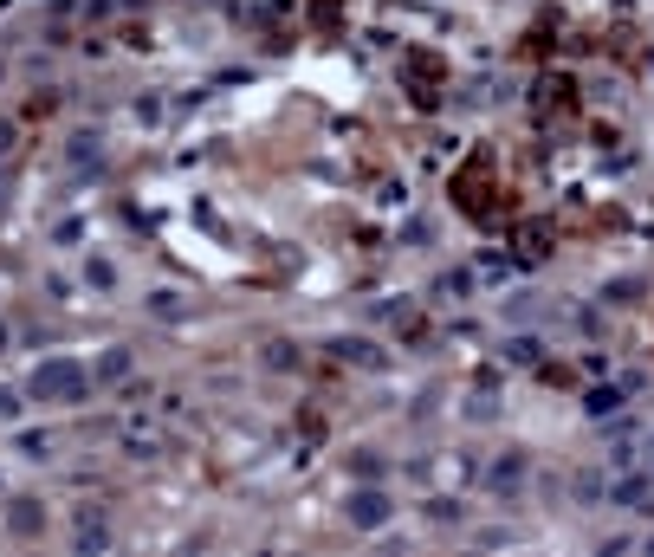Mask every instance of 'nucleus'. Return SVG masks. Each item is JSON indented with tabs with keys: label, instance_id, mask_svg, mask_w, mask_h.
<instances>
[{
	"label": "nucleus",
	"instance_id": "7",
	"mask_svg": "<svg viewBox=\"0 0 654 557\" xmlns=\"http://www.w3.org/2000/svg\"><path fill=\"white\" fill-rule=\"evenodd\" d=\"M473 292H480V279H473V266H447V273L434 279V305H467Z\"/></svg>",
	"mask_w": 654,
	"mask_h": 557
},
{
	"label": "nucleus",
	"instance_id": "8",
	"mask_svg": "<svg viewBox=\"0 0 654 557\" xmlns=\"http://www.w3.org/2000/svg\"><path fill=\"white\" fill-rule=\"evenodd\" d=\"M72 538H78V545H91V551H104V545H111V519H104V512H91V506H78Z\"/></svg>",
	"mask_w": 654,
	"mask_h": 557
},
{
	"label": "nucleus",
	"instance_id": "1",
	"mask_svg": "<svg viewBox=\"0 0 654 557\" xmlns=\"http://www.w3.org/2000/svg\"><path fill=\"white\" fill-rule=\"evenodd\" d=\"M26 396L46 402V409H65V402L91 396V376H85V363H72V357H46V363H33V376H26Z\"/></svg>",
	"mask_w": 654,
	"mask_h": 557
},
{
	"label": "nucleus",
	"instance_id": "15",
	"mask_svg": "<svg viewBox=\"0 0 654 557\" xmlns=\"http://www.w3.org/2000/svg\"><path fill=\"white\" fill-rule=\"evenodd\" d=\"M506 357L512 363H531V357H538V344H531V337H506Z\"/></svg>",
	"mask_w": 654,
	"mask_h": 557
},
{
	"label": "nucleus",
	"instance_id": "13",
	"mask_svg": "<svg viewBox=\"0 0 654 557\" xmlns=\"http://www.w3.org/2000/svg\"><path fill=\"white\" fill-rule=\"evenodd\" d=\"M428 519L434 525H460V519H467V506H460V499H428Z\"/></svg>",
	"mask_w": 654,
	"mask_h": 557
},
{
	"label": "nucleus",
	"instance_id": "19",
	"mask_svg": "<svg viewBox=\"0 0 654 557\" xmlns=\"http://www.w3.org/2000/svg\"><path fill=\"white\" fill-rule=\"evenodd\" d=\"M0 350H7V324H0Z\"/></svg>",
	"mask_w": 654,
	"mask_h": 557
},
{
	"label": "nucleus",
	"instance_id": "10",
	"mask_svg": "<svg viewBox=\"0 0 654 557\" xmlns=\"http://www.w3.org/2000/svg\"><path fill=\"white\" fill-rule=\"evenodd\" d=\"M143 311H149V318H162V324L188 318V305H182V298H175V292H149V298H143Z\"/></svg>",
	"mask_w": 654,
	"mask_h": 557
},
{
	"label": "nucleus",
	"instance_id": "9",
	"mask_svg": "<svg viewBox=\"0 0 654 557\" xmlns=\"http://www.w3.org/2000/svg\"><path fill=\"white\" fill-rule=\"evenodd\" d=\"M85 285L98 298H111L117 292V260H104V253H85Z\"/></svg>",
	"mask_w": 654,
	"mask_h": 557
},
{
	"label": "nucleus",
	"instance_id": "2",
	"mask_svg": "<svg viewBox=\"0 0 654 557\" xmlns=\"http://www.w3.org/2000/svg\"><path fill=\"white\" fill-rule=\"evenodd\" d=\"M344 525H350V532H363V538L389 532V525H395V493L383 480H350L344 486Z\"/></svg>",
	"mask_w": 654,
	"mask_h": 557
},
{
	"label": "nucleus",
	"instance_id": "18",
	"mask_svg": "<svg viewBox=\"0 0 654 557\" xmlns=\"http://www.w3.org/2000/svg\"><path fill=\"white\" fill-rule=\"evenodd\" d=\"M648 473H654V434H648Z\"/></svg>",
	"mask_w": 654,
	"mask_h": 557
},
{
	"label": "nucleus",
	"instance_id": "17",
	"mask_svg": "<svg viewBox=\"0 0 654 557\" xmlns=\"http://www.w3.org/2000/svg\"><path fill=\"white\" fill-rule=\"evenodd\" d=\"M13 149H20V124H0V162H7Z\"/></svg>",
	"mask_w": 654,
	"mask_h": 557
},
{
	"label": "nucleus",
	"instance_id": "6",
	"mask_svg": "<svg viewBox=\"0 0 654 557\" xmlns=\"http://www.w3.org/2000/svg\"><path fill=\"white\" fill-rule=\"evenodd\" d=\"M331 357H344V363H357V370H389V357H383V344H370V337H331Z\"/></svg>",
	"mask_w": 654,
	"mask_h": 557
},
{
	"label": "nucleus",
	"instance_id": "3",
	"mask_svg": "<svg viewBox=\"0 0 654 557\" xmlns=\"http://www.w3.org/2000/svg\"><path fill=\"white\" fill-rule=\"evenodd\" d=\"M7 532H13V538H39V532H46V499L13 493V499H7Z\"/></svg>",
	"mask_w": 654,
	"mask_h": 557
},
{
	"label": "nucleus",
	"instance_id": "14",
	"mask_svg": "<svg viewBox=\"0 0 654 557\" xmlns=\"http://www.w3.org/2000/svg\"><path fill=\"white\" fill-rule=\"evenodd\" d=\"M350 480H383V460H376L370 447H357V460H350Z\"/></svg>",
	"mask_w": 654,
	"mask_h": 557
},
{
	"label": "nucleus",
	"instance_id": "11",
	"mask_svg": "<svg viewBox=\"0 0 654 557\" xmlns=\"http://www.w3.org/2000/svg\"><path fill=\"white\" fill-rule=\"evenodd\" d=\"M583 415H590V421L622 415V389H590V396H583Z\"/></svg>",
	"mask_w": 654,
	"mask_h": 557
},
{
	"label": "nucleus",
	"instance_id": "12",
	"mask_svg": "<svg viewBox=\"0 0 654 557\" xmlns=\"http://www.w3.org/2000/svg\"><path fill=\"white\" fill-rule=\"evenodd\" d=\"M298 363H305V350H298V344H285V337H272V344H266V370H298Z\"/></svg>",
	"mask_w": 654,
	"mask_h": 557
},
{
	"label": "nucleus",
	"instance_id": "16",
	"mask_svg": "<svg viewBox=\"0 0 654 557\" xmlns=\"http://www.w3.org/2000/svg\"><path fill=\"white\" fill-rule=\"evenodd\" d=\"M130 370V357H124V344H111V357L98 363V376H124Z\"/></svg>",
	"mask_w": 654,
	"mask_h": 557
},
{
	"label": "nucleus",
	"instance_id": "4",
	"mask_svg": "<svg viewBox=\"0 0 654 557\" xmlns=\"http://www.w3.org/2000/svg\"><path fill=\"white\" fill-rule=\"evenodd\" d=\"M603 499H616L635 519H654V486L648 480H603Z\"/></svg>",
	"mask_w": 654,
	"mask_h": 557
},
{
	"label": "nucleus",
	"instance_id": "5",
	"mask_svg": "<svg viewBox=\"0 0 654 557\" xmlns=\"http://www.w3.org/2000/svg\"><path fill=\"white\" fill-rule=\"evenodd\" d=\"M525 473H531V467H525V454H499V460H493V467H486V486H493V493H499V499H519V486H525Z\"/></svg>",
	"mask_w": 654,
	"mask_h": 557
}]
</instances>
